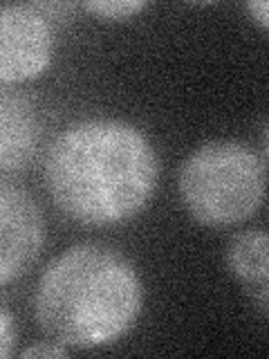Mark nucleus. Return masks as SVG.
<instances>
[{"mask_svg":"<svg viewBox=\"0 0 269 359\" xmlns=\"http://www.w3.org/2000/svg\"><path fill=\"white\" fill-rule=\"evenodd\" d=\"M48 194L85 227L121 224L149 205L160 177L151 140L123 119H81L61 130L43 164Z\"/></svg>","mask_w":269,"mask_h":359,"instance_id":"nucleus-1","label":"nucleus"},{"mask_svg":"<svg viewBox=\"0 0 269 359\" xmlns=\"http://www.w3.org/2000/svg\"><path fill=\"white\" fill-rule=\"evenodd\" d=\"M144 285L121 252L99 243L67 247L48 263L34 292L41 330L65 348H101L137 323Z\"/></svg>","mask_w":269,"mask_h":359,"instance_id":"nucleus-2","label":"nucleus"},{"mask_svg":"<svg viewBox=\"0 0 269 359\" xmlns=\"http://www.w3.org/2000/svg\"><path fill=\"white\" fill-rule=\"evenodd\" d=\"M267 162L249 144L216 140L198 146L177 173L182 205L205 227H233L265 202Z\"/></svg>","mask_w":269,"mask_h":359,"instance_id":"nucleus-3","label":"nucleus"},{"mask_svg":"<svg viewBox=\"0 0 269 359\" xmlns=\"http://www.w3.org/2000/svg\"><path fill=\"white\" fill-rule=\"evenodd\" d=\"M54 56V29L36 5H0V86L41 76Z\"/></svg>","mask_w":269,"mask_h":359,"instance_id":"nucleus-4","label":"nucleus"},{"mask_svg":"<svg viewBox=\"0 0 269 359\" xmlns=\"http://www.w3.org/2000/svg\"><path fill=\"white\" fill-rule=\"evenodd\" d=\"M45 220L27 191L0 182V287L14 283L39 261Z\"/></svg>","mask_w":269,"mask_h":359,"instance_id":"nucleus-5","label":"nucleus"},{"mask_svg":"<svg viewBox=\"0 0 269 359\" xmlns=\"http://www.w3.org/2000/svg\"><path fill=\"white\" fill-rule=\"evenodd\" d=\"M41 119L32 101L0 88V173L25 168L39 151Z\"/></svg>","mask_w":269,"mask_h":359,"instance_id":"nucleus-6","label":"nucleus"},{"mask_svg":"<svg viewBox=\"0 0 269 359\" xmlns=\"http://www.w3.org/2000/svg\"><path fill=\"white\" fill-rule=\"evenodd\" d=\"M224 261L233 278L254 292L263 312H267V280H269V236L265 229L238 231L227 243Z\"/></svg>","mask_w":269,"mask_h":359,"instance_id":"nucleus-7","label":"nucleus"},{"mask_svg":"<svg viewBox=\"0 0 269 359\" xmlns=\"http://www.w3.org/2000/svg\"><path fill=\"white\" fill-rule=\"evenodd\" d=\"M146 7L149 3L144 0H90V3H83L85 11L104 20H128L142 14Z\"/></svg>","mask_w":269,"mask_h":359,"instance_id":"nucleus-8","label":"nucleus"},{"mask_svg":"<svg viewBox=\"0 0 269 359\" xmlns=\"http://www.w3.org/2000/svg\"><path fill=\"white\" fill-rule=\"evenodd\" d=\"M16 346V328L11 314L0 306V359L9 357Z\"/></svg>","mask_w":269,"mask_h":359,"instance_id":"nucleus-9","label":"nucleus"},{"mask_svg":"<svg viewBox=\"0 0 269 359\" xmlns=\"http://www.w3.org/2000/svg\"><path fill=\"white\" fill-rule=\"evenodd\" d=\"M67 348L56 344V341H43V344H36V346H29L25 351L20 353V357H65Z\"/></svg>","mask_w":269,"mask_h":359,"instance_id":"nucleus-10","label":"nucleus"},{"mask_svg":"<svg viewBox=\"0 0 269 359\" xmlns=\"http://www.w3.org/2000/svg\"><path fill=\"white\" fill-rule=\"evenodd\" d=\"M247 11L251 14V18L258 20V25L263 29L269 27V5L265 0H251V3H247Z\"/></svg>","mask_w":269,"mask_h":359,"instance_id":"nucleus-11","label":"nucleus"}]
</instances>
